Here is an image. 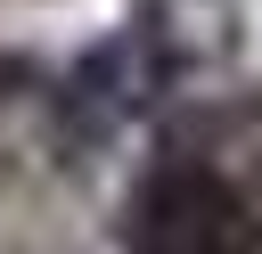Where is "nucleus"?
Here are the masks:
<instances>
[{"label":"nucleus","instance_id":"nucleus-1","mask_svg":"<svg viewBox=\"0 0 262 254\" xmlns=\"http://www.w3.org/2000/svg\"><path fill=\"white\" fill-rule=\"evenodd\" d=\"M123 254H262V213L213 156H164L123 221Z\"/></svg>","mask_w":262,"mask_h":254}]
</instances>
